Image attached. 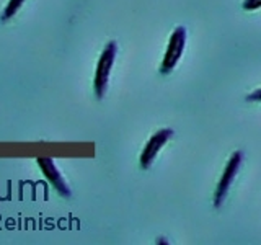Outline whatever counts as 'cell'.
<instances>
[{"mask_svg": "<svg viewBox=\"0 0 261 245\" xmlns=\"http://www.w3.org/2000/svg\"><path fill=\"white\" fill-rule=\"evenodd\" d=\"M36 162H38V167L41 168V172H43V175L49 182V185H51L54 190L62 196V198H70L72 196L70 188L67 183H65L62 175L59 174V170H57L54 160L51 157H38Z\"/></svg>", "mask_w": 261, "mask_h": 245, "instance_id": "cell-5", "label": "cell"}, {"mask_svg": "<svg viewBox=\"0 0 261 245\" xmlns=\"http://www.w3.org/2000/svg\"><path fill=\"white\" fill-rule=\"evenodd\" d=\"M261 5V0H245L243 8L245 10H258Z\"/></svg>", "mask_w": 261, "mask_h": 245, "instance_id": "cell-7", "label": "cell"}, {"mask_svg": "<svg viewBox=\"0 0 261 245\" xmlns=\"http://www.w3.org/2000/svg\"><path fill=\"white\" fill-rule=\"evenodd\" d=\"M186 46V28L185 27H176L175 31L171 33L167 51L163 54V59L160 64V74L167 76L176 67L178 61L181 59L183 51Z\"/></svg>", "mask_w": 261, "mask_h": 245, "instance_id": "cell-2", "label": "cell"}, {"mask_svg": "<svg viewBox=\"0 0 261 245\" xmlns=\"http://www.w3.org/2000/svg\"><path fill=\"white\" fill-rule=\"evenodd\" d=\"M23 4H24V0H8V4L5 5L4 12H2V16H0V18H2L4 21L10 20L12 16L16 15V12L20 10Z\"/></svg>", "mask_w": 261, "mask_h": 245, "instance_id": "cell-6", "label": "cell"}, {"mask_svg": "<svg viewBox=\"0 0 261 245\" xmlns=\"http://www.w3.org/2000/svg\"><path fill=\"white\" fill-rule=\"evenodd\" d=\"M242 160H243V152L242 151H235L230 155V159H228L227 165H225V168L222 172V175H220V178H219L216 191H214V206L216 208L222 206L228 188L232 186V182H233V178L237 175V172H239V168L242 165Z\"/></svg>", "mask_w": 261, "mask_h": 245, "instance_id": "cell-3", "label": "cell"}, {"mask_svg": "<svg viewBox=\"0 0 261 245\" xmlns=\"http://www.w3.org/2000/svg\"><path fill=\"white\" fill-rule=\"evenodd\" d=\"M171 136H173V129H168V128L160 129L155 134H152V137L147 141L145 147L141 152V157H139V165H141L142 170H147L152 165L153 159L157 157V154L160 152L162 147L170 141Z\"/></svg>", "mask_w": 261, "mask_h": 245, "instance_id": "cell-4", "label": "cell"}, {"mask_svg": "<svg viewBox=\"0 0 261 245\" xmlns=\"http://www.w3.org/2000/svg\"><path fill=\"white\" fill-rule=\"evenodd\" d=\"M118 54V44L114 41H110L108 44L105 46L103 53L100 56L96 64V70H95V77H93V92L96 95V98H103L106 87H108V80H110V74H111V67L114 64V59H116Z\"/></svg>", "mask_w": 261, "mask_h": 245, "instance_id": "cell-1", "label": "cell"}, {"mask_svg": "<svg viewBox=\"0 0 261 245\" xmlns=\"http://www.w3.org/2000/svg\"><path fill=\"white\" fill-rule=\"evenodd\" d=\"M259 100H261V90L259 88H256L255 92L247 96V102H259Z\"/></svg>", "mask_w": 261, "mask_h": 245, "instance_id": "cell-8", "label": "cell"}]
</instances>
